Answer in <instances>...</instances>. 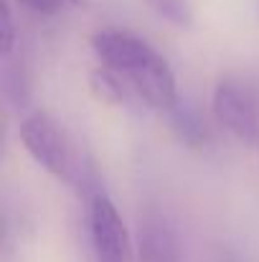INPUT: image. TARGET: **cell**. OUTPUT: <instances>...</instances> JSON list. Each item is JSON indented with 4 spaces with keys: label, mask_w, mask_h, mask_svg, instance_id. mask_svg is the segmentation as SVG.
<instances>
[{
    "label": "cell",
    "mask_w": 259,
    "mask_h": 262,
    "mask_svg": "<svg viewBox=\"0 0 259 262\" xmlns=\"http://www.w3.org/2000/svg\"><path fill=\"white\" fill-rule=\"evenodd\" d=\"M20 143L28 156L54 178L64 183H84V166L79 163L72 140L59 127V122L46 112H33L18 127Z\"/></svg>",
    "instance_id": "6da1fadb"
},
{
    "label": "cell",
    "mask_w": 259,
    "mask_h": 262,
    "mask_svg": "<svg viewBox=\"0 0 259 262\" xmlns=\"http://www.w3.org/2000/svg\"><path fill=\"white\" fill-rule=\"evenodd\" d=\"M89 234L94 262H135L130 232L114 201L102 191H94L89 201Z\"/></svg>",
    "instance_id": "7a4b0ae2"
},
{
    "label": "cell",
    "mask_w": 259,
    "mask_h": 262,
    "mask_svg": "<svg viewBox=\"0 0 259 262\" xmlns=\"http://www.w3.org/2000/svg\"><path fill=\"white\" fill-rule=\"evenodd\" d=\"M214 117L242 143H257L259 138V99L247 84L237 79H221L214 89Z\"/></svg>",
    "instance_id": "3957f363"
},
{
    "label": "cell",
    "mask_w": 259,
    "mask_h": 262,
    "mask_svg": "<svg viewBox=\"0 0 259 262\" xmlns=\"http://www.w3.org/2000/svg\"><path fill=\"white\" fill-rule=\"evenodd\" d=\"M91 49L99 59V64L114 74H130L132 69L148 64L150 59L158 56V51L140 36L117 31V28H104L91 36Z\"/></svg>",
    "instance_id": "277c9868"
},
{
    "label": "cell",
    "mask_w": 259,
    "mask_h": 262,
    "mask_svg": "<svg viewBox=\"0 0 259 262\" xmlns=\"http://www.w3.org/2000/svg\"><path fill=\"white\" fill-rule=\"evenodd\" d=\"M125 84L130 92H135L148 107L160 110V112H171L173 107L180 102L178 99V87H175V77L168 61L158 54L155 59H150L148 64L132 69L130 74H122Z\"/></svg>",
    "instance_id": "5b68a950"
},
{
    "label": "cell",
    "mask_w": 259,
    "mask_h": 262,
    "mask_svg": "<svg viewBox=\"0 0 259 262\" xmlns=\"http://www.w3.org/2000/svg\"><path fill=\"white\" fill-rule=\"evenodd\" d=\"M135 262H180L175 232L158 211H145L140 216Z\"/></svg>",
    "instance_id": "8992f818"
},
{
    "label": "cell",
    "mask_w": 259,
    "mask_h": 262,
    "mask_svg": "<svg viewBox=\"0 0 259 262\" xmlns=\"http://www.w3.org/2000/svg\"><path fill=\"white\" fill-rule=\"evenodd\" d=\"M168 117H171L173 133L178 135V140H180L183 145H188V148H193V150H201V148L208 145L211 130H208L206 120L201 117V112H198L196 107H191V104H185V102H178L171 112H168Z\"/></svg>",
    "instance_id": "52a82bcc"
},
{
    "label": "cell",
    "mask_w": 259,
    "mask_h": 262,
    "mask_svg": "<svg viewBox=\"0 0 259 262\" xmlns=\"http://www.w3.org/2000/svg\"><path fill=\"white\" fill-rule=\"evenodd\" d=\"M89 89H91V94H94L99 102H104V104H122V102L127 99V89L130 87L125 84V79H122L120 74H114V72L99 67V69H94V72L89 74Z\"/></svg>",
    "instance_id": "ba28073f"
},
{
    "label": "cell",
    "mask_w": 259,
    "mask_h": 262,
    "mask_svg": "<svg viewBox=\"0 0 259 262\" xmlns=\"http://www.w3.org/2000/svg\"><path fill=\"white\" fill-rule=\"evenodd\" d=\"M18 46V36H15V23H13V13L8 0H0V56L8 59L13 56Z\"/></svg>",
    "instance_id": "9c48e42d"
},
{
    "label": "cell",
    "mask_w": 259,
    "mask_h": 262,
    "mask_svg": "<svg viewBox=\"0 0 259 262\" xmlns=\"http://www.w3.org/2000/svg\"><path fill=\"white\" fill-rule=\"evenodd\" d=\"M150 5L163 18L173 20L175 26H191V5H188V0H150Z\"/></svg>",
    "instance_id": "30bf717a"
},
{
    "label": "cell",
    "mask_w": 259,
    "mask_h": 262,
    "mask_svg": "<svg viewBox=\"0 0 259 262\" xmlns=\"http://www.w3.org/2000/svg\"><path fill=\"white\" fill-rule=\"evenodd\" d=\"M23 8L33 10V13H41V15H54L59 13L61 8H66L69 0H18Z\"/></svg>",
    "instance_id": "8fae6325"
}]
</instances>
